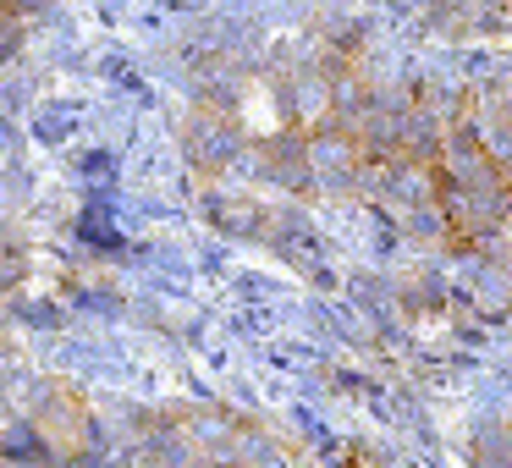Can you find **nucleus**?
<instances>
[{
	"mask_svg": "<svg viewBox=\"0 0 512 468\" xmlns=\"http://www.w3.org/2000/svg\"><path fill=\"white\" fill-rule=\"evenodd\" d=\"M501 281H507V309H512V259L501 265Z\"/></svg>",
	"mask_w": 512,
	"mask_h": 468,
	"instance_id": "obj_2",
	"label": "nucleus"
},
{
	"mask_svg": "<svg viewBox=\"0 0 512 468\" xmlns=\"http://www.w3.org/2000/svg\"><path fill=\"white\" fill-rule=\"evenodd\" d=\"M474 468H512V413L485 435H474Z\"/></svg>",
	"mask_w": 512,
	"mask_h": 468,
	"instance_id": "obj_1",
	"label": "nucleus"
}]
</instances>
